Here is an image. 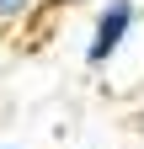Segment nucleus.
<instances>
[{"label":"nucleus","instance_id":"nucleus-2","mask_svg":"<svg viewBox=\"0 0 144 149\" xmlns=\"http://www.w3.org/2000/svg\"><path fill=\"white\" fill-rule=\"evenodd\" d=\"M48 6V0H0V32H16V27H27L32 16H38Z\"/></svg>","mask_w":144,"mask_h":149},{"label":"nucleus","instance_id":"nucleus-1","mask_svg":"<svg viewBox=\"0 0 144 149\" xmlns=\"http://www.w3.org/2000/svg\"><path fill=\"white\" fill-rule=\"evenodd\" d=\"M134 22H139L134 0H101L96 16H91V37H85V64H91V69L112 64L123 53V43L134 37Z\"/></svg>","mask_w":144,"mask_h":149},{"label":"nucleus","instance_id":"nucleus-3","mask_svg":"<svg viewBox=\"0 0 144 149\" xmlns=\"http://www.w3.org/2000/svg\"><path fill=\"white\" fill-rule=\"evenodd\" d=\"M0 149H22V144H0Z\"/></svg>","mask_w":144,"mask_h":149},{"label":"nucleus","instance_id":"nucleus-4","mask_svg":"<svg viewBox=\"0 0 144 149\" xmlns=\"http://www.w3.org/2000/svg\"><path fill=\"white\" fill-rule=\"evenodd\" d=\"M64 6H69V0H64Z\"/></svg>","mask_w":144,"mask_h":149}]
</instances>
